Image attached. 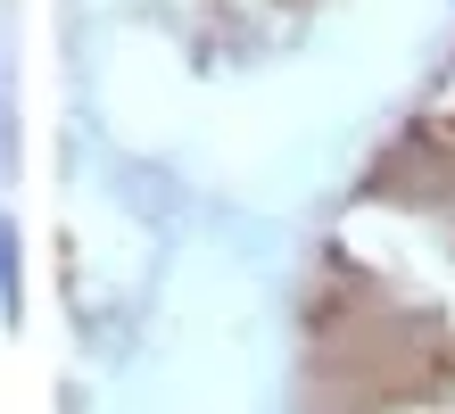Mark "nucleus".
I'll return each mask as SVG.
<instances>
[{
    "label": "nucleus",
    "instance_id": "nucleus-1",
    "mask_svg": "<svg viewBox=\"0 0 455 414\" xmlns=\"http://www.w3.org/2000/svg\"><path fill=\"white\" fill-rule=\"evenodd\" d=\"M0 282H9V232H0Z\"/></svg>",
    "mask_w": 455,
    "mask_h": 414
}]
</instances>
